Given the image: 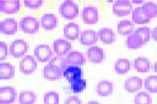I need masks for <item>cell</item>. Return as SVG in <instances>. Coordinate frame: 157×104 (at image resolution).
<instances>
[{"mask_svg":"<svg viewBox=\"0 0 157 104\" xmlns=\"http://www.w3.org/2000/svg\"><path fill=\"white\" fill-rule=\"evenodd\" d=\"M82 18L84 23L86 25H94L98 23L99 18L98 9L93 5H88L83 8Z\"/></svg>","mask_w":157,"mask_h":104,"instance_id":"obj_5","label":"cell"},{"mask_svg":"<svg viewBox=\"0 0 157 104\" xmlns=\"http://www.w3.org/2000/svg\"><path fill=\"white\" fill-rule=\"evenodd\" d=\"M86 104H101L100 103H99L98 101H89L88 102H87Z\"/></svg>","mask_w":157,"mask_h":104,"instance_id":"obj_39","label":"cell"},{"mask_svg":"<svg viewBox=\"0 0 157 104\" xmlns=\"http://www.w3.org/2000/svg\"><path fill=\"white\" fill-rule=\"evenodd\" d=\"M36 99V95L32 91H22L19 94L20 104H35Z\"/></svg>","mask_w":157,"mask_h":104,"instance_id":"obj_27","label":"cell"},{"mask_svg":"<svg viewBox=\"0 0 157 104\" xmlns=\"http://www.w3.org/2000/svg\"><path fill=\"white\" fill-rule=\"evenodd\" d=\"M59 12L64 19L67 20H74L78 16V5L72 1H64L59 5Z\"/></svg>","mask_w":157,"mask_h":104,"instance_id":"obj_1","label":"cell"},{"mask_svg":"<svg viewBox=\"0 0 157 104\" xmlns=\"http://www.w3.org/2000/svg\"><path fill=\"white\" fill-rule=\"evenodd\" d=\"M118 33L122 36H129L135 31V24L132 21L124 20L120 21L117 25Z\"/></svg>","mask_w":157,"mask_h":104,"instance_id":"obj_23","label":"cell"},{"mask_svg":"<svg viewBox=\"0 0 157 104\" xmlns=\"http://www.w3.org/2000/svg\"><path fill=\"white\" fill-rule=\"evenodd\" d=\"M19 27L21 31L25 34H34L39 31L40 22L35 17L26 16L21 18Z\"/></svg>","mask_w":157,"mask_h":104,"instance_id":"obj_2","label":"cell"},{"mask_svg":"<svg viewBox=\"0 0 157 104\" xmlns=\"http://www.w3.org/2000/svg\"><path fill=\"white\" fill-rule=\"evenodd\" d=\"M63 75L71 84L82 79V71L78 66H70L63 69Z\"/></svg>","mask_w":157,"mask_h":104,"instance_id":"obj_14","label":"cell"},{"mask_svg":"<svg viewBox=\"0 0 157 104\" xmlns=\"http://www.w3.org/2000/svg\"><path fill=\"white\" fill-rule=\"evenodd\" d=\"M132 22L137 24H146L150 22L151 20L144 14L141 7L135 9L132 14Z\"/></svg>","mask_w":157,"mask_h":104,"instance_id":"obj_25","label":"cell"},{"mask_svg":"<svg viewBox=\"0 0 157 104\" xmlns=\"http://www.w3.org/2000/svg\"><path fill=\"white\" fill-rule=\"evenodd\" d=\"M126 45L128 48L129 49H137L141 48L144 45V43L140 37L134 32L128 37Z\"/></svg>","mask_w":157,"mask_h":104,"instance_id":"obj_28","label":"cell"},{"mask_svg":"<svg viewBox=\"0 0 157 104\" xmlns=\"http://www.w3.org/2000/svg\"><path fill=\"white\" fill-rule=\"evenodd\" d=\"M132 4H141L143 3V1H132Z\"/></svg>","mask_w":157,"mask_h":104,"instance_id":"obj_40","label":"cell"},{"mask_svg":"<svg viewBox=\"0 0 157 104\" xmlns=\"http://www.w3.org/2000/svg\"><path fill=\"white\" fill-rule=\"evenodd\" d=\"M17 91L12 86H3L0 88V104H12L15 102Z\"/></svg>","mask_w":157,"mask_h":104,"instance_id":"obj_9","label":"cell"},{"mask_svg":"<svg viewBox=\"0 0 157 104\" xmlns=\"http://www.w3.org/2000/svg\"><path fill=\"white\" fill-rule=\"evenodd\" d=\"M71 49L70 42L63 39H59L53 43V51L57 56L63 57L67 55Z\"/></svg>","mask_w":157,"mask_h":104,"instance_id":"obj_13","label":"cell"},{"mask_svg":"<svg viewBox=\"0 0 157 104\" xmlns=\"http://www.w3.org/2000/svg\"><path fill=\"white\" fill-rule=\"evenodd\" d=\"M71 90L75 93H79L82 92L86 88V80L83 79H80L74 83L70 84Z\"/></svg>","mask_w":157,"mask_h":104,"instance_id":"obj_34","label":"cell"},{"mask_svg":"<svg viewBox=\"0 0 157 104\" xmlns=\"http://www.w3.org/2000/svg\"><path fill=\"white\" fill-rule=\"evenodd\" d=\"M40 23L45 30H54L58 24L57 16L53 13H45L41 17Z\"/></svg>","mask_w":157,"mask_h":104,"instance_id":"obj_22","label":"cell"},{"mask_svg":"<svg viewBox=\"0 0 157 104\" xmlns=\"http://www.w3.org/2000/svg\"><path fill=\"white\" fill-rule=\"evenodd\" d=\"M114 91L113 83L108 80H102L97 85L96 91L98 96L107 97L111 96Z\"/></svg>","mask_w":157,"mask_h":104,"instance_id":"obj_21","label":"cell"},{"mask_svg":"<svg viewBox=\"0 0 157 104\" xmlns=\"http://www.w3.org/2000/svg\"><path fill=\"white\" fill-rule=\"evenodd\" d=\"M134 68L139 73H146L149 72L151 68V63L146 57H140L134 60Z\"/></svg>","mask_w":157,"mask_h":104,"instance_id":"obj_24","label":"cell"},{"mask_svg":"<svg viewBox=\"0 0 157 104\" xmlns=\"http://www.w3.org/2000/svg\"><path fill=\"white\" fill-rule=\"evenodd\" d=\"M43 4V1L41 0H25L24 5L25 8L30 10H38Z\"/></svg>","mask_w":157,"mask_h":104,"instance_id":"obj_35","label":"cell"},{"mask_svg":"<svg viewBox=\"0 0 157 104\" xmlns=\"http://www.w3.org/2000/svg\"><path fill=\"white\" fill-rule=\"evenodd\" d=\"M98 33L100 41L105 45H112L116 41V34L110 28H101Z\"/></svg>","mask_w":157,"mask_h":104,"instance_id":"obj_19","label":"cell"},{"mask_svg":"<svg viewBox=\"0 0 157 104\" xmlns=\"http://www.w3.org/2000/svg\"><path fill=\"white\" fill-rule=\"evenodd\" d=\"M8 57V47L3 41H0V60L4 61Z\"/></svg>","mask_w":157,"mask_h":104,"instance_id":"obj_36","label":"cell"},{"mask_svg":"<svg viewBox=\"0 0 157 104\" xmlns=\"http://www.w3.org/2000/svg\"><path fill=\"white\" fill-rule=\"evenodd\" d=\"M20 10V1L18 0H1L0 12L6 15L18 13Z\"/></svg>","mask_w":157,"mask_h":104,"instance_id":"obj_10","label":"cell"},{"mask_svg":"<svg viewBox=\"0 0 157 104\" xmlns=\"http://www.w3.org/2000/svg\"><path fill=\"white\" fill-rule=\"evenodd\" d=\"M151 37L154 40V41L157 42V26L151 31Z\"/></svg>","mask_w":157,"mask_h":104,"instance_id":"obj_38","label":"cell"},{"mask_svg":"<svg viewBox=\"0 0 157 104\" xmlns=\"http://www.w3.org/2000/svg\"><path fill=\"white\" fill-rule=\"evenodd\" d=\"M143 87V80L137 76L129 77L124 81V88L126 91L134 93L141 90Z\"/></svg>","mask_w":157,"mask_h":104,"instance_id":"obj_17","label":"cell"},{"mask_svg":"<svg viewBox=\"0 0 157 104\" xmlns=\"http://www.w3.org/2000/svg\"><path fill=\"white\" fill-rule=\"evenodd\" d=\"M20 71L25 75L32 74L37 68V62L35 57L29 55L24 57L20 62Z\"/></svg>","mask_w":157,"mask_h":104,"instance_id":"obj_6","label":"cell"},{"mask_svg":"<svg viewBox=\"0 0 157 104\" xmlns=\"http://www.w3.org/2000/svg\"><path fill=\"white\" fill-rule=\"evenodd\" d=\"M28 49L27 42L23 39H17L10 43L9 54L15 59H19L25 55Z\"/></svg>","mask_w":157,"mask_h":104,"instance_id":"obj_3","label":"cell"},{"mask_svg":"<svg viewBox=\"0 0 157 104\" xmlns=\"http://www.w3.org/2000/svg\"><path fill=\"white\" fill-rule=\"evenodd\" d=\"M141 9L144 14L151 20L155 18L157 15V5L154 2H145Z\"/></svg>","mask_w":157,"mask_h":104,"instance_id":"obj_29","label":"cell"},{"mask_svg":"<svg viewBox=\"0 0 157 104\" xmlns=\"http://www.w3.org/2000/svg\"><path fill=\"white\" fill-rule=\"evenodd\" d=\"M131 62L126 59H120L115 63V72L118 75H124L131 69Z\"/></svg>","mask_w":157,"mask_h":104,"instance_id":"obj_26","label":"cell"},{"mask_svg":"<svg viewBox=\"0 0 157 104\" xmlns=\"http://www.w3.org/2000/svg\"><path fill=\"white\" fill-rule=\"evenodd\" d=\"M144 88L146 91L151 93H157V76L151 75L144 80Z\"/></svg>","mask_w":157,"mask_h":104,"instance_id":"obj_30","label":"cell"},{"mask_svg":"<svg viewBox=\"0 0 157 104\" xmlns=\"http://www.w3.org/2000/svg\"><path fill=\"white\" fill-rule=\"evenodd\" d=\"M63 36L68 40H77L81 34L80 28L78 24L74 22H70L66 24L63 30Z\"/></svg>","mask_w":157,"mask_h":104,"instance_id":"obj_16","label":"cell"},{"mask_svg":"<svg viewBox=\"0 0 157 104\" xmlns=\"http://www.w3.org/2000/svg\"><path fill=\"white\" fill-rule=\"evenodd\" d=\"M134 32L140 37L144 45L149 42L151 37V31L149 27H143L138 28L137 30L134 31Z\"/></svg>","mask_w":157,"mask_h":104,"instance_id":"obj_32","label":"cell"},{"mask_svg":"<svg viewBox=\"0 0 157 104\" xmlns=\"http://www.w3.org/2000/svg\"><path fill=\"white\" fill-rule=\"evenodd\" d=\"M154 70L155 71V73L157 74V62L154 63Z\"/></svg>","mask_w":157,"mask_h":104,"instance_id":"obj_41","label":"cell"},{"mask_svg":"<svg viewBox=\"0 0 157 104\" xmlns=\"http://www.w3.org/2000/svg\"><path fill=\"white\" fill-rule=\"evenodd\" d=\"M98 33L93 30H85L81 32L80 43L85 46H92L98 42Z\"/></svg>","mask_w":157,"mask_h":104,"instance_id":"obj_18","label":"cell"},{"mask_svg":"<svg viewBox=\"0 0 157 104\" xmlns=\"http://www.w3.org/2000/svg\"><path fill=\"white\" fill-rule=\"evenodd\" d=\"M132 10V3L127 0L116 1L113 6V13L118 17L126 16Z\"/></svg>","mask_w":157,"mask_h":104,"instance_id":"obj_7","label":"cell"},{"mask_svg":"<svg viewBox=\"0 0 157 104\" xmlns=\"http://www.w3.org/2000/svg\"><path fill=\"white\" fill-rule=\"evenodd\" d=\"M86 56L89 62L95 64L103 62L105 59V54L102 48L98 46H91L86 51Z\"/></svg>","mask_w":157,"mask_h":104,"instance_id":"obj_15","label":"cell"},{"mask_svg":"<svg viewBox=\"0 0 157 104\" xmlns=\"http://www.w3.org/2000/svg\"><path fill=\"white\" fill-rule=\"evenodd\" d=\"M63 69L53 63H49L43 69V77L48 81H57L61 78L63 75Z\"/></svg>","mask_w":157,"mask_h":104,"instance_id":"obj_4","label":"cell"},{"mask_svg":"<svg viewBox=\"0 0 157 104\" xmlns=\"http://www.w3.org/2000/svg\"><path fill=\"white\" fill-rule=\"evenodd\" d=\"M85 62V58L83 54L78 51H70L63 59V69L70 66H81Z\"/></svg>","mask_w":157,"mask_h":104,"instance_id":"obj_8","label":"cell"},{"mask_svg":"<svg viewBox=\"0 0 157 104\" xmlns=\"http://www.w3.org/2000/svg\"><path fill=\"white\" fill-rule=\"evenodd\" d=\"M34 55L39 62H47L52 57L53 51L49 45H40L35 48Z\"/></svg>","mask_w":157,"mask_h":104,"instance_id":"obj_11","label":"cell"},{"mask_svg":"<svg viewBox=\"0 0 157 104\" xmlns=\"http://www.w3.org/2000/svg\"><path fill=\"white\" fill-rule=\"evenodd\" d=\"M18 31V23L14 18H6L0 22V32L7 36L15 34Z\"/></svg>","mask_w":157,"mask_h":104,"instance_id":"obj_12","label":"cell"},{"mask_svg":"<svg viewBox=\"0 0 157 104\" xmlns=\"http://www.w3.org/2000/svg\"><path fill=\"white\" fill-rule=\"evenodd\" d=\"M15 66L8 62L0 63V79L1 80H9L15 77Z\"/></svg>","mask_w":157,"mask_h":104,"instance_id":"obj_20","label":"cell"},{"mask_svg":"<svg viewBox=\"0 0 157 104\" xmlns=\"http://www.w3.org/2000/svg\"><path fill=\"white\" fill-rule=\"evenodd\" d=\"M64 104H82V102L78 96H71L67 98Z\"/></svg>","mask_w":157,"mask_h":104,"instance_id":"obj_37","label":"cell"},{"mask_svg":"<svg viewBox=\"0 0 157 104\" xmlns=\"http://www.w3.org/2000/svg\"><path fill=\"white\" fill-rule=\"evenodd\" d=\"M44 104H59V93L55 91L45 93L44 96Z\"/></svg>","mask_w":157,"mask_h":104,"instance_id":"obj_33","label":"cell"},{"mask_svg":"<svg viewBox=\"0 0 157 104\" xmlns=\"http://www.w3.org/2000/svg\"><path fill=\"white\" fill-rule=\"evenodd\" d=\"M152 97L146 91H140L138 93L134 98L135 104H152Z\"/></svg>","mask_w":157,"mask_h":104,"instance_id":"obj_31","label":"cell"}]
</instances>
